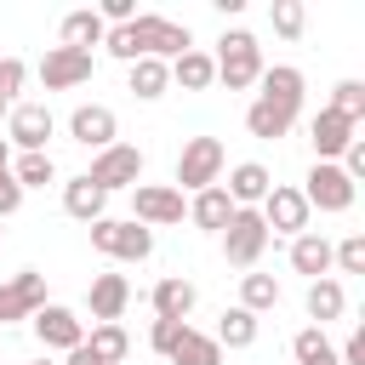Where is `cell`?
Instances as JSON below:
<instances>
[{
	"label": "cell",
	"mask_w": 365,
	"mask_h": 365,
	"mask_svg": "<svg viewBox=\"0 0 365 365\" xmlns=\"http://www.w3.org/2000/svg\"><path fill=\"white\" fill-rule=\"evenodd\" d=\"M222 165H228V154H222L217 137H188L182 154H177V194H182V188H188V194L217 188V182H222Z\"/></svg>",
	"instance_id": "3957f363"
},
{
	"label": "cell",
	"mask_w": 365,
	"mask_h": 365,
	"mask_svg": "<svg viewBox=\"0 0 365 365\" xmlns=\"http://www.w3.org/2000/svg\"><path fill=\"white\" fill-rule=\"evenodd\" d=\"M257 211H262L268 240H274V234H291V240H297V234H308V200H302L291 182H274V188L262 194V205H257Z\"/></svg>",
	"instance_id": "ba28073f"
},
{
	"label": "cell",
	"mask_w": 365,
	"mask_h": 365,
	"mask_svg": "<svg viewBox=\"0 0 365 365\" xmlns=\"http://www.w3.org/2000/svg\"><path fill=\"white\" fill-rule=\"evenodd\" d=\"M336 359H342V365H365V325L348 331V342L336 348Z\"/></svg>",
	"instance_id": "f35d334b"
},
{
	"label": "cell",
	"mask_w": 365,
	"mask_h": 365,
	"mask_svg": "<svg viewBox=\"0 0 365 365\" xmlns=\"http://www.w3.org/2000/svg\"><path fill=\"white\" fill-rule=\"evenodd\" d=\"M234 211H240V205L222 194V182H217V188H200V194L188 200V222H194V228H205V234H222Z\"/></svg>",
	"instance_id": "ffe728a7"
},
{
	"label": "cell",
	"mask_w": 365,
	"mask_h": 365,
	"mask_svg": "<svg viewBox=\"0 0 365 365\" xmlns=\"http://www.w3.org/2000/svg\"><path fill=\"white\" fill-rule=\"evenodd\" d=\"M63 211H68L74 222H86V228H91V222H103L108 194H103V188H97L86 171H80V177H68V182H63Z\"/></svg>",
	"instance_id": "ac0fdd59"
},
{
	"label": "cell",
	"mask_w": 365,
	"mask_h": 365,
	"mask_svg": "<svg viewBox=\"0 0 365 365\" xmlns=\"http://www.w3.org/2000/svg\"><path fill=\"white\" fill-rule=\"evenodd\" d=\"M274 302H279V279L274 274H245L240 279V308L245 314H268Z\"/></svg>",
	"instance_id": "1f68e13d"
},
{
	"label": "cell",
	"mask_w": 365,
	"mask_h": 365,
	"mask_svg": "<svg viewBox=\"0 0 365 365\" xmlns=\"http://www.w3.org/2000/svg\"><path fill=\"white\" fill-rule=\"evenodd\" d=\"M148 302H154V319H188L194 302H200V291H194L182 274H165V279L148 291Z\"/></svg>",
	"instance_id": "d6986e66"
},
{
	"label": "cell",
	"mask_w": 365,
	"mask_h": 365,
	"mask_svg": "<svg viewBox=\"0 0 365 365\" xmlns=\"http://www.w3.org/2000/svg\"><path fill=\"white\" fill-rule=\"evenodd\" d=\"M354 137H359V125H348V120H342V114H331V108H319V114L308 120V143H314V154H319V160H331V165L342 160V148H348Z\"/></svg>",
	"instance_id": "9a60e30c"
},
{
	"label": "cell",
	"mask_w": 365,
	"mask_h": 365,
	"mask_svg": "<svg viewBox=\"0 0 365 365\" xmlns=\"http://www.w3.org/2000/svg\"><path fill=\"white\" fill-rule=\"evenodd\" d=\"M103 194H114V188H137L143 182V148L137 143H108L103 154H91V171H86Z\"/></svg>",
	"instance_id": "5b68a950"
},
{
	"label": "cell",
	"mask_w": 365,
	"mask_h": 365,
	"mask_svg": "<svg viewBox=\"0 0 365 365\" xmlns=\"http://www.w3.org/2000/svg\"><path fill=\"white\" fill-rule=\"evenodd\" d=\"M131 46H137V57H182V51H194V34H188V23H171V17H154V11H137L131 17Z\"/></svg>",
	"instance_id": "7a4b0ae2"
},
{
	"label": "cell",
	"mask_w": 365,
	"mask_h": 365,
	"mask_svg": "<svg viewBox=\"0 0 365 365\" xmlns=\"http://www.w3.org/2000/svg\"><path fill=\"white\" fill-rule=\"evenodd\" d=\"M34 336H40V348H57V354H68V348H80L86 342V325H80V314L74 308H63V302H46L34 319Z\"/></svg>",
	"instance_id": "4fadbf2b"
},
{
	"label": "cell",
	"mask_w": 365,
	"mask_h": 365,
	"mask_svg": "<svg viewBox=\"0 0 365 365\" xmlns=\"http://www.w3.org/2000/svg\"><path fill=\"white\" fill-rule=\"evenodd\" d=\"M51 131H57V120H51L46 103H17V108L6 114V143L23 148V154H46Z\"/></svg>",
	"instance_id": "9c48e42d"
},
{
	"label": "cell",
	"mask_w": 365,
	"mask_h": 365,
	"mask_svg": "<svg viewBox=\"0 0 365 365\" xmlns=\"http://www.w3.org/2000/svg\"><path fill=\"white\" fill-rule=\"evenodd\" d=\"M188 217V205H182V194L171 188V182H137L131 188V222H143L148 234L154 228H171V222H182Z\"/></svg>",
	"instance_id": "8992f818"
},
{
	"label": "cell",
	"mask_w": 365,
	"mask_h": 365,
	"mask_svg": "<svg viewBox=\"0 0 365 365\" xmlns=\"http://www.w3.org/2000/svg\"><path fill=\"white\" fill-rule=\"evenodd\" d=\"M0 171H11V143L0 137Z\"/></svg>",
	"instance_id": "60d3db41"
},
{
	"label": "cell",
	"mask_w": 365,
	"mask_h": 365,
	"mask_svg": "<svg viewBox=\"0 0 365 365\" xmlns=\"http://www.w3.org/2000/svg\"><path fill=\"white\" fill-rule=\"evenodd\" d=\"M291 120H297V114H285V108H274V103H262V97L245 108V131H251V137H262V143L285 137V131H291Z\"/></svg>",
	"instance_id": "4316f807"
},
{
	"label": "cell",
	"mask_w": 365,
	"mask_h": 365,
	"mask_svg": "<svg viewBox=\"0 0 365 365\" xmlns=\"http://www.w3.org/2000/svg\"><path fill=\"white\" fill-rule=\"evenodd\" d=\"M262 251H268L262 211H234V217H228V228H222V257H228L234 268H251Z\"/></svg>",
	"instance_id": "30bf717a"
},
{
	"label": "cell",
	"mask_w": 365,
	"mask_h": 365,
	"mask_svg": "<svg viewBox=\"0 0 365 365\" xmlns=\"http://www.w3.org/2000/svg\"><path fill=\"white\" fill-rule=\"evenodd\" d=\"M291 268L297 274H308V279H331V240L325 234H297L291 240Z\"/></svg>",
	"instance_id": "7402d4cb"
},
{
	"label": "cell",
	"mask_w": 365,
	"mask_h": 365,
	"mask_svg": "<svg viewBox=\"0 0 365 365\" xmlns=\"http://www.w3.org/2000/svg\"><path fill=\"white\" fill-rule=\"evenodd\" d=\"M165 86H171V68H165L160 57H137V63H125V91H131L137 103L165 97Z\"/></svg>",
	"instance_id": "44dd1931"
},
{
	"label": "cell",
	"mask_w": 365,
	"mask_h": 365,
	"mask_svg": "<svg viewBox=\"0 0 365 365\" xmlns=\"http://www.w3.org/2000/svg\"><path fill=\"white\" fill-rule=\"evenodd\" d=\"M165 68H171V86H182V91H205V86L217 80L211 51H200V46H194V51H182V57H171Z\"/></svg>",
	"instance_id": "cb8c5ba5"
},
{
	"label": "cell",
	"mask_w": 365,
	"mask_h": 365,
	"mask_svg": "<svg viewBox=\"0 0 365 365\" xmlns=\"http://www.w3.org/2000/svg\"><path fill=\"white\" fill-rule=\"evenodd\" d=\"M103 34H108V23H103L91 6H80V11L63 17V46H68V51H91V46H103Z\"/></svg>",
	"instance_id": "d4e9b609"
},
{
	"label": "cell",
	"mask_w": 365,
	"mask_h": 365,
	"mask_svg": "<svg viewBox=\"0 0 365 365\" xmlns=\"http://www.w3.org/2000/svg\"><path fill=\"white\" fill-rule=\"evenodd\" d=\"M11 177H17L23 194H29V188H46V182H57V160H51V154H17V160H11Z\"/></svg>",
	"instance_id": "4dcf8cb0"
},
{
	"label": "cell",
	"mask_w": 365,
	"mask_h": 365,
	"mask_svg": "<svg viewBox=\"0 0 365 365\" xmlns=\"http://www.w3.org/2000/svg\"><path fill=\"white\" fill-rule=\"evenodd\" d=\"M268 188H274V171H268L262 160H240V165L228 171V182H222V194H228L240 211H257Z\"/></svg>",
	"instance_id": "5bb4252c"
},
{
	"label": "cell",
	"mask_w": 365,
	"mask_h": 365,
	"mask_svg": "<svg viewBox=\"0 0 365 365\" xmlns=\"http://www.w3.org/2000/svg\"><path fill=\"white\" fill-rule=\"evenodd\" d=\"M268 23H274L285 40H302V23H308V11H302V0H274V6H268Z\"/></svg>",
	"instance_id": "836d02e7"
},
{
	"label": "cell",
	"mask_w": 365,
	"mask_h": 365,
	"mask_svg": "<svg viewBox=\"0 0 365 365\" xmlns=\"http://www.w3.org/2000/svg\"><path fill=\"white\" fill-rule=\"evenodd\" d=\"M86 348H91V359H97V365H125L131 336H125V325H91Z\"/></svg>",
	"instance_id": "484cf974"
},
{
	"label": "cell",
	"mask_w": 365,
	"mask_h": 365,
	"mask_svg": "<svg viewBox=\"0 0 365 365\" xmlns=\"http://www.w3.org/2000/svg\"><path fill=\"white\" fill-rule=\"evenodd\" d=\"M325 108H331V114H342L348 125H359V120H365V80H336Z\"/></svg>",
	"instance_id": "d6a6232c"
},
{
	"label": "cell",
	"mask_w": 365,
	"mask_h": 365,
	"mask_svg": "<svg viewBox=\"0 0 365 365\" xmlns=\"http://www.w3.org/2000/svg\"><path fill=\"white\" fill-rule=\"evenodd\" d=\"M211 63H217V80H222L228 91H245V86H257V74H262V46H257L251 29H222Z\"/></svg>",
	"instance_id": "6da1fadb"
},
{
	"label": "cell",
	"mask_w": 365,
	"mask_h": 365,
	"mask_svg": "<svg viewBox=\"0 0 365 365\" xmlns=\"http://www.w3.org/2000/svg\"><path fill=\"white\" fill-rule=\"evenodd\" d=\"M63 365H97V359H91V348L80 342V348H68V359H63Z\"/></svg>",
	"instance_id": "ab89813d"
},
{
	"label": "cell",
	"mask_w": 365,
	"mask_h": 365,
	"mask_svg": "<svg viewBox=\"0 0 365 365\" xmlns=\"http://www.w3.org/2000/svg\"><path fill=\"white\" fill-rule=\"evenodd\" d=\"M91 245H97L103 257H114V262H143V257L154 251V234H148L143 222L103 217V222H91Z\"/></svg>",
	"instance_id": "52a82bcc"
},
{
	"label": "cell",
	"mask_w": 365,
	"mask_h": 365,
	"mask_svg": "<svg viewBox=\"0 0 365 365\" xmlns=\"http://www.w3.org/2000/svg\"><path fill=\"white\" fill-rule=\"evenodd\" d=\"M297 194L308 200V211H331V217H336V211H348V205H354L359 182H348V177H342V165H331V160H314Z\"/></svg>",
	"instance_id": "277c9868"
},
{
	"label": "cell",
	"mask_w": 365,
	"mask_h": 365,
	"mask_svg": "<svg viewBox=\"0 0 365 365\" xmlns=\"http://www.w3.org/2000/svg\"><path fill=\"white\" fill-rule=\"evenodd\" d=\"M171 365H222V348H217V336H205V331H182V342H177V354H171Z\"/></svg>",
	"instance_id": "f546056e"
},
{
	"label": "cell",
	"mask_w": 365,
	"mask_h": 365,
	"mask_svg": "<svg viewBox=\"0 0 365 365\" xmlns=\"http://www.w3.org/2000/svg\"><path fill=\"white\" fill-rule=\"evenodd\" d=\"M86 302H91V319L97 325H120V314L131 302V279L125 274H97L91 291H86Z\"/></svg>",
	"instance_id": "2e32d148"
},
{
	"label": "cell",
	"mask_w": 365,
	"mask_h": 365,
	"mask_svg": "<svg viewBox=\"0 0 365 365\" xmlns=\"http://www.w3.org/2000/svg\"><path fill=\"white\" fill-rule=\"evenodd\" d=\"M6 114H11V103H0V120H6Z\"/></svg>",
	"instance_id": "b9f144b4"
},
{
	"label": "cell",
	"mask_w": 365,
	"mask_h": 365,
	"mask_svg": "<svg viewBox=\"0 0 365 365\" xmlns=\"http://www.w3.org/2000/svg\"><path fill=\"white\" fill-rule=\"evenodd\" d=\"M182 331H188V319H154V331H148V348L154 354H177V342H182Z\"/></svg>",
	"instance_id": "d590c367"
},
{
	"label": "cell",
	"mask_w": 365,
	"mask_h": 365,
	"mask_svg": "<svg viewBox=\"0 0 365 365\" xmlns=\"http://www.w3.org/2000/svg\"><path fill=\"white\" fill-rule=\"evenodd\" d=\"M257 97L262 103H274V108H285V114H297L302 108V68H291V63H274V68H262L257 74Z\"/></svg>",
	"instance_id": "e0dca14e"
},
{
	"label": "cell",
	"mask_w": 365,
	"mask_h": 365,
	"mask_svg": "<svg viewBox=\"0 0 365 365\" xmlns=\"http://www.w3.org/2000/svg\"><path fill=\"white\" fill-rule=\"evenodd\" d=\"M68 137H74L80 148L103 154V148L120 137V120H114V108H108V103H80V108L68 114Z\"/></svg>",
	"instance_id": "7c38bea8"
},
{
	"label": "cell",
	"mask_w": 365,
	"mask_h": 365,
	"mask_svg": "<svg viewBox=\"0 0 365 365\" xmlns=\"http://www.w3.org/2000/svg\"><path fill=\"white\" fill-rule=\"evenodd\" d=\"M17 211H23V188L11 171H0V217H17Z\"/></svg>",
	"instance_id": "74e56055"
},
{
	"label": "cell",
	"mask_w": 365,
	"mask_h": 365,
	"mask_svg": "<svg viewBox=\"0 0 365 365\" xmlns=\"http://www.w3.org/2000/svg\"><path fill=\"white\" fill-rule=\"evenodd\" d=\"M308 319L325 331L331 319H342V308H348V291H342V279H308Z\"/></svg>",
	"instance_id": "603a6c76"
},
{
	"label": "cell",
	"mask_w": 365,
	"mask_h": 365,
	"mask_svg": "<svg viewBox=\"0 0 365 365\" xmlns=\"http://www.w3.org/2000/svg\"><path fill=\"white\" fill-rule=\"evenodd\" d=\"M91 68H97V57H91V51L51 46V51L40 57V86H46V91H74V86H86V80H91Z\"/></svg>",
	"instance_id": "8fae6325"
},
{
	"label": "cell",
	"mask_w": 365,
	"mask_h": 365,
	"mask_svg": "<svg viewBox=\"0 0 365 365\" xmlns=\"http://www.w3.org/2000/svg\"><path fill=\"white\" fill-rule=\"evenodd\" d=\"M29 365H51V359H29Z\"/></svg>",
	"instance_id": "7bdbcfd3"
},
{
	"label": "cell",
	"mask_w": 365,
	"mask_h": 365,
	"mask_svg": "<svg viewBox=\"0 0 365 365\" xmlns=\"http://www.w3.org/2000/svg\"><path fill=\"white\" fill-rule=\"evenodd\" d=\"M251 342H257V314H245L240 302L222 308V319H217V348H251Z\"/></svg>",
	"instance_id": "83f0119b"
},
{
	"label": "cell",
	"mask_w": 365,
	"mask_h": 365,
	"mask_svg": "<svg viewBox=\"0 0 365 365\" xmlns=\"http://www.w3.org/2000/svg\"><path fill=\"white\" fill-rule=\"evenodd\" d=\"M291 354H297V365H342L336 348H331V336H325L319 325H302V331L291 336Z\"/></svg>",
	"instance_id": "f1b7e54d"
},
{
	"label": "cell",
	"mask_w": 365,
	"mask_h": 365,
	"mask_svg": "<svg viewBox=\"0 0 365 365\" xmlns=\"http://www.w3.org/2000/svg\"><path fill=\"white\" fill-rule=\"evenodd\" d=\"M23 80H29V63L23 57H0V103H11L23 91Z\"/></svg>",
	"instance_id": "8d00e7d4"
},
{
	"label": "cell",
	"mask_w": 365,
	"mask_h": 365,
	"mask_svg": "<svg viewBox=\"0 0 365 365\" xmlns=\"http://www.w3.org/2000/svg\"><path fill=\"white\" fill-rule=\"evenodd\" d=\"M0 365H6V359H0Z\"/></svg>",
	"instance_id": "ee69618b"
},
{
	"label": "cell",
	"mask_w": 365,
	"mask_h": 365,
	"mask_svg": "<svg viewBox=\"0 0 365 365\" xmlns=\"http://www.w3.org/2000/svg\"><path fill=\"white\" fill-rule=\"evenodd\" d=\"M331 268H342V274H365V234H342V240L331 245Z\"/></svg>",
	"instance_id": "e575fe53"
}]
</instances>
